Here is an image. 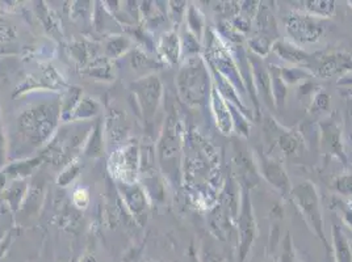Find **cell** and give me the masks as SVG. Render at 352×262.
<instances>
[{"label": "cell", "instance_id": "cell-4", "mask_svg": "<svg viewBox=\"0 0 352 262\" xmlns=\"http://www.w3.org/2000/svg\"><path fill=\"white\" fill-rule=\"evenodd\" d=\"M284 25L291 43L300 47L318 43L324 32L322 20L301 11H292L285 16Z\"/></svg>", "mask_w": 352, "mask_h": 262}, {"label": "cell", "instance_id": "cell-29", "mask_svg": "<svg viewBox=\"0 0 352 262\" xmlns=\"http://www.w3.org/2000/svg\"><path fill=\"white\" fill-rule=\"evenodd\" d=\"M349 4H350V5H351V8H352V0H350V1H349Z\"/></svg>", "mask_w": 352, "mask_h": 262}, {"label": "cell", "instance_id": "cell-22", "mask_svg": "<svg viewBox=\"0 0 352 262\" xmlns=\"http://www.w3.org/2000/svg\"><path fill=\"white\" fill-rule=\"evenodd\" d=\"M331 108V97L326 91H318L311 100L310 112L313 113H323L329 112Z\"/></svg>", "mask_w": 352, "mask_h": 262}, {"label": "cell", "instance_id": "cell-25", "mask_svg": "<svg viewBox=\"0 0 352 262\" xmlns=\"http://www.w3.org/2000/svg\"><path fill=\"white\" fill-rule=\"evenodd\" d=\"M337 83L338 86H340V87H344L346 89H352V73H347L346 76L339 79Z\"/></svg>", "mask_w": 352, "mask_h": 262}, {"label": "cell", "instance_id": "cell-2", "mask_svg": "<svg viewBox=\"0 0 352 262\" xmlns=\"http://www.w3.org/2000/svg\"><path fill=\"white\" fill-rule=\"evenodd\" d=\"M289 194L292 195L294 204L304 215L313 233H316L327 246L324 230H323L324 220H323L321 200L316 187L309 181L300 182L292 188Z\"/></svg>", "mask_w": 352, "mask_h": 262}, {"label": "cell", "instance_id": "cell-11", "mask_svg": "<svg viewBox=\"0 0 352 262\" xmlns=\"http://www.w3.org/2000/svg\"><path fill=\"white\" fill-rule=\"evenodd\" d=\"M271 51L276 54L280 59L294 64V67H302L310 70L313 56H310L302 47L294 45L291 41L278 38L272 45Z\"/></svg>", "mask_w": 352, "mask_h": 262}, {"label": "cell", "instance_id": "cell-26", "mask_svg": "<svg viewBox=\"0 0 352 262\" xmlns=\"http://www.w3.org/2000/svg\"><path fill=\"white\" fill-rule=\"evenodd\" d=\"M4 139H3V134H1V130H0V164H3V161H4Z\"/></svg>", "mask_w": 352, "mask_h": 262}, {"label": "cell", "instance_id": "cell-20", "mask_svg": "<svg viewBox=\"0 0 352 262\" xmlns=\"http://www.w3.org/2000/svg\"><path fill=\"white\" fill-rule=\"evenodd\" d=\"M281 76L287 86L301 83L304 79H311L314 75L302 67H281Z\"/></svg>", "mask_w": 352, "mask_h": 262}, {"label": "cell", "instance_id": "cell-23", "mask_svg": "<svg viewBox=\"0 0 352 262\" xmlns=\"http://www.w3.org/2000/svg\"><path fill=\"white\" fill-rule=\"evenodd\" d=\"M333 188L342 195H352V175L337 176L333 181Z\"/></svg>", "mask_w": 352, "mask_h": 262}, {"label": "cell", "instance_id": "cell-14", "mask_svg": "<svg viewBox=\"0 0 352 262\" xmlns=\"http://www.w3.org/2000/svg\"><path fill=\"white\" fill-rule=\"evenodd\" d=\"M331 235H333V247L336 250L337 262H352L351 246L343 230L340 228V226L334 224Z\"/></svg>", "mask_w": 352, "mask_h": 262}, {"label": "cell", "instance_id": "cell-13", "mask_svg": "<svg viewBox=\"0 0 352 262\" xmlns=\"http://www.w3.org/2000/svg\"><path fill=\"white\" fill-rule=\"evenodd\" d=\"M180 51H182V45L176 32L171 30L164 33L160 41V54L162 58L164 59V62L170 64H175L179 60Z\"/></svg>", "mask_w": 352, "mask_h": 262}, {"label": "cell", "instance_id": "cell-7", "mask_svg": "<svg viewBox=\"0 0 352 262\" xmlns=\"http://www.w3.org/2000/svg\"><path fill=\"white\" fill-rule=\"evenodd\" d=\"M321 148L323 154L346 163L344 145H343V128L337 113H333L320 122Z\"/></svg>", "mask_w": 352, "mask_h": 262}, {"label": "cell", "instance_id": "cell-15", "mask_svg": "<svg viewBox=\"0 0 352 262\" xmlns=\"http://www.w3.org/2000/svg\"><path fill=\"white\" fill-rule=\"evenodd\" d=\"M268 71L271 76V91H272L274 104L276 108H279L280 105H283L285 102L287 84L284 83L283 76H281V67L276 64H270Z\"/></svg>", "mask_w": 352, "mask_h": 262}, {"label": "cell", "instance_id": "cell-8", "mask_svg": "<svg viewBox=\"0 0 352 262\" xmlns=\"http://www.w3.org/2000/svg\"><path fill=\"white\" fill-rule=\"evenodd\" d=\"M134 93L141 105L144 117L146 119H151L157 113V109L161 102L162 93H163L161 80L154 75L144 78L135 82Z\"/></svg>", "mask_w": 352, "mask_h": 262}, {"label": "cell", "instance_id": "cell-21", "mask_svg": "<svg viewBox=\"0 0 352 262\" xmlns=\"http://www.w3.org/2000/svg\"><path fill=\"white\" fill-rule=\"evenodd\" d=\"M275 41H272L270 38H265V37H262L259 34H255L250 38L249 46L254 56H256L259 58H264L271 53V47H272Z\"/></svg>", "mask_w": 352, "mask_h": 262}, {"label": "cell", "instance_id": "cell-12", "mask_svg": "<svg viewBox=\"0 0 352 262\" xmlns=\"http://www.w3.org/2000/svg\"><path fill=\"white\" fill-rule=\"evenodd\" d=\"M259 167H261L262 176L272 187L283 191L284 195L291 193L292 185H291L289 177L279 161L270 159L267 156H262V159L259 161Z\"/></svg>", "mask_w": 352, "mask_h": 262}, {"label": "cell", "instance_id": "cell-10", "mask_svg": "<svg viewBox=\"0 0 352 262\" xmlns=\"http://www.w3.org/2000/svg\"><path fill=\"white\" fill-rule=\"evenodd\" d=\"M209 104H210L212 113H213L216 125H217L219 130L221 131V134L230 135L232 131L234 130L233 112H232V108H230L229 102L221 96L214 86H212L210 96H209Z\"/></svg>", "mask_w": 352, "mask_h": 262}, {"label": "cell", "instance_id": "cell-28", "mask_svg": "<svg viewBox=\"0 0 352 262\" xmlns=\"http://www.w3.org/2000/svg\"><path fill=\"white\" fill-rule=\"evenodd\" d=\"M350 143H351V147H352V131H351V134H350Z\"/></svg>", "mask_w": 352, "mask_h": 262}, {"label": "cell", "instance_id": "cell-3", "mask_svg": "<svg viewBox=\"0 0 352 262\" xmlns=\"http://www.w3.org/2000/svg\"><path fill=\"white\" fill-rule=\"evenodd\" d=\"M58 119V108L54 105H41L25 112L20 118V129L34 143L45 141Z\"/></svg>", "mask_w": 352, "mask_h": 262}, {"label": "cell", "instance_id": "cell-24", "mask_svg": "<svg viewBox=\"0 0 352 262\" xmlns=\"http://www.w3.org/2000/svg\"><path fill=\"white\" fill-rule=\"evenodd\" d=\"M98 104L92 102L91 99H85L83 102L79 104V108H76L75 113L78 118H87V117H92L94 115L98 113Z\"/></svg>", "mask_w": 352, "mask_h": 262}, {"label": "cell", "instance_id": "cell-16", "mask_svg": "<svg viewBox=\"0 0 352 262\" xmlns=\"http://www.w3.org/2000/svg\"><path fill=\"white\" fill-rule=\"evenodd\" d=\"M305 14L316 19H329L336 12V1L333 0H307L302 3Z\"/></svg>", "mask_w": 352, "mask_h": 262}, {"label": "cell", "instance_id": "cell-19", "mask_svg": "<svg viewBox=\"0 0 352 262\" xmlns=\"http://www.w3.org/2000/svg\"><path fill=\"white\" fill-rule=\"evenodd\" d=\"M187 23L190 33L200 41L204 36V17L195 5H190L187 10Z\"/></svg>", "mask_w": 352, "mask_h": 262}, {"label": "cell", "instance_id": "cell-5", "mask_svg": "<svg viewBox=\"0 0 352 262\" xmlns=\"http://www.w3.org/2000/svg\"><path fill=\"white\" fill-rule=\"evenodd\" d=\"M310 73L321 79H342L352 73V54L349 51H330L313 57Z\"/></svg>", "mask_w": 352, "mask_h": 262}, {"label": "cell", "instance_id": "cell-9", "mask_svg": "<svg viewBox=\"0 0 352 262\" xmlns=\"http://www.w3.org/2000/svg\"><path fill=\"white\" fill-rule=\"evenodd\" d=\"M249 62L250 73H251V83L255 88V93L262 97L268 106H275L272 99V91H271V76L268 71V66L264 64L263 60L254 54H250L248 57Z\"/></svg>", "mask_w": 352, "mask_h": 262}, {"label": "cell", "instance_id": "cell-17", "mask_svg": "<svg viewBox=\"0 0 352 262\" xmlns=\"http://www.w3.org/2000/svg\"><path fill=\"white\" fill-rule=\"evenodd\" d=\"M278 145L287 156H292L302 146V139L294 131L281 130L278 138Z\"/></svg>", "mask_w": 352, "mask_h": 262}, {"label": "cell", "instance_id": "cell-18", "mask_svg": "<svg viewBox=\"0 0 352 262\" xmlns=\"http://www.w3.org/2000/svg\"><path fill=\"white\" fill-rule=\"evenodd\" d=\"M126 201L129 207L132 209L133 213L140 217L146 213V202H145V194L144 191L137 188V187H131L129 189L125 190Z\"/></svg>", "mask_w": 352, "mask_h": 262}, {"label": "cell", "instance_id": "cell-1", "mask_svg": "<svg viewBox=\"0 0 352 262\" xmlns=\"http://www.w3.org/2000/svg\"><path fill=\"white\" fill-rule=\"evenodd\" d=\"M176 87L179 96L187 105L200 108L210 96V78L206 60L200 56L187 59L176 76Z\"/></svg>", "mask_w": 352, "mask_h": 262}, {"label": "cell", "instance_id": "cell-6", "mask_svg": "<svg viewBox=\"0 0 352 262\" xmlns=\"http://www.w3.org/2000/svg\"><path fill=\"white\" fill-rule=\"evenodd\" d=\"M236 226H238V243H239V257L245 260L250 248L252 246L256 237V222L252 211V204L250 197L249 188L242 187L239 195V210L236 215Z\"/></svg>", "mask_w": 352, "mask_h": 262}, {"label": "cell", "instance_id": "cell-27", "mask_svg": "<svg viewBox=\"0 0 352 262\" xmlns=\"http://www.w3.org/2000/svg\"><path fill=\"white\" fill-rule=\"evenodd\" d=\"M347 95H349V96H351L352 97V89H347Z\"/></svg>", "mask_w": 352, "mask_h": 262}]
</instances>
